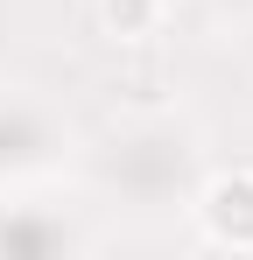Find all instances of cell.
<instances>
[{
	"instance_id": "cell-1",
	"label": "cell",
	"mask_w": 253,
	"mask_h": 260,
	"mask_svg": "<svg viewBox=\"0 0 253 260\" xmlns=\"http://www.w3.org/2000/svg\"><path fill=\"white\" fill-rule=\"evenodd\" d=\"M197 218H204L211 246H232V253H253V176H211L204 197H197Z\"/></svg>"
},
{
	"instance_id": "cell-2",
	"label": "cell",
	"mask_w": 253,
	"mask_h": 260,
	"mask_svg": "<svg viewBox=\"0 0 253 260\" xmlns=\"http://www.w3.org/2000/svg\"><path fill=\"white\" fill-rule=\"evenodd\" d=\"M99 21H106V36L134 43V36H148L162 21V0H99Z\"/></svg>"
}]
</instances>
